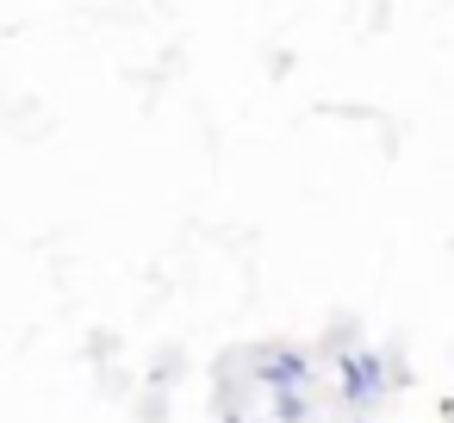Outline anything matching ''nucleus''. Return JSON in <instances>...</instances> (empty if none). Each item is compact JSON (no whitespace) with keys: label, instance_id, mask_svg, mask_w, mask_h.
<instances>
[{"label":"nucleus","instance_id":"1","mask_svg":"<svg viewBox=\"0 0 454 423\" xmlns=\"http://www.w3.org/2000/svg\"><path fill=\"white\" fill-rule=\"evenodd\" d=\"M336 386H342V404L367 411V404L386 392V355H373V349L342 355V361H336Z\"/></svg>","mask_w":454,"mask_h":423},{"label":"nucleus","instance_id":"2","mask_svg":"<svg viewBox=\"0 0 454 423\" xmlns=\"http://www.w3.org/2000/svg\"><path fill=\"white\" fill-rule=\"evenodd\" d=\"M255 380H262L268 392H305V386H311V355L293 349V342H274V349L255 355Z\"/></svg>","mask_w":454,"mask_h":423},{"label":"nucleus","instance_id":"3","mask_svg":"<svg viewBox=\"0 0 454 423\" xmlns=\"http://www.w3.org/2000/svg\"><path fill=\"white\" fill-rule=\"evenodd\" d=\"M274 417H280V423H305V417H311V398H305V392H274Z\"/></svg>","mask_w":454,"mask_h":423},{"label":"nucleus","instance_id":"4","mask_svg":"<svg viewBox=\"0 0 454 423\" xmlns=\"http://www.w3.org/2000/svg\"><path fill=\"white\" fill-rule=\"evenodd\" d=\"M355 423H367V417H355Z\"/></svg>","mask_w":454,"mask_h":423}]
</instances>
